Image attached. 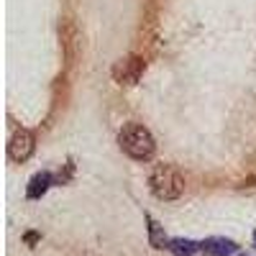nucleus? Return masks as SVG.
<instances>
[{
  "label": "nucleus",
  "mask_w": 256,
  "mask_h": 256,
  "mask_svg": "<svg viewBox=\"0 0 256 256\" xmlns=\"http://www.w3.org/2000/svg\"><path fill=\"white\" fill-rule=\"evenodd\" d=\"M169 251L174 256H195L200 251V244L187 241V238H174V241H169Z\"/></svg>",
  "instance_id": "6e6552de"
},
{
  "label": "nucleus",
  "mask_w": 256,
  "mask_h": 256,
  "mask_svg": "<svg viewBox=\"0 0 256 256\" xmlns=\"http://www.w3.org/2000/svg\"><path fill=\"white\" fill-rule=\"evenodd\" d=\"M148 190L162 202H172L182 198L184 192V177L174 164H156L148 174Z\"/></svg>",
  "instance_id": "f03ea898"
},
{
  "label": "nucleus",
  "mask_w": 256,
  "mask_h": 256,
  "mask_svg": "<svg viewBox=\"0 0 256 256\" xmlns=\"http://www.w3.org/2000/svg\"><path fill=\"white\" fill-rule=\"evenodd\" d=\"M52 184H56V180H54L52 172H36V174L31 177L28 187H26V198H28V200H38L41 195H46Z\"/></svg>",
  "instance_id": "423d86ee"
},
{
  "label": "nucleus",
  "mask_w": 256,
  "mask_h": 256,
  "mask_svg": "<svg viewBox=\"0 0 256 256\" xmlns=\"http://www.w3.org/2000/svg\"><path fill=\"white\" fill-rule=\"evenodd\" d=\"M146 223H148V244H152L154 248H169V238H166L164 228L152 216H146Z\"/></svg>",
  "instance_id": "0eeeda50"
},
{
  "label": "nucleus",
  "mask_w": 256,
  "mask_h": 256,
  "mask_svg": "<svg viewBox=\"0 0 256 256\" xmlns=\"http://www.w3.org/2000/svg\"><path fill=\"white\" fill-rule=\"evenodd\" d=\"M236 251H238V246L233 244L230 238L212 236V238L200 241V254L202 256H230V254H236Z\"/></svg>",
  "instance_id": "39448f33"
},
{
  "label": "nucleus",
  "mask_w": 256,
  "mask_h": 256,
  "mask_svg": "<svg viewBox=\"0 0 256 256\" xmlns=\"http://www.w3.org/2000/svg\"><path fill=\"white\" fill-rule=\"evenodd\" d=\"M36 152V136L34 131H28V128H18V131L10 134L8 138V159L10 162H18V164H24L34 156Z\"/></svg>",
  "instance_id": "20e7f679"
},
{
  "label": "nucleus",
  "mask_w": 256,
  "mask_h": 256,
  "mask_svg": "<svg viewBox=\"0 0 256 256\" xmlns=\"http://www.w3.org/2000/svg\"><path fill=\"white\" fill-rule=\"evenodd\" d=\"M254 244H256V230H254Z\"/></svg>",
  "instance_id": "9d476101"
},
{
  "label": "nucleus",
  "mask_w": 256,
  "mask_h": 256,
  "mask_svg": "<svg viewBox=\"0 0 256 256\" xmlns=\"http://www.w3.org/2000/svg\"><path fill=\"white\" fill-rule=\"evenodd\" d=\"M144 70H146V62L138 54H126V56H120L113 64L110 74H113V80L120 84V88H131V84H136L141 80Z\"/></svg>",
  "instance_id": "7ed1b4c3"
},
{
  "label": "nucleus",
  "mask_w": 256,
  "mask_h": 256,
  "mask_svg": "<svg viewBox=\"0 0 256 256\" xmlns=\"http://www.w3.org/2000/svg\"><path fill=\"white\" fill-rule=\"evenodd\" d=\"M38 238H41V236H38V233H34V230H28V233H26V236H24V241H26L28 246H34V244H36Z\"/></svg>",
  "instance_id": "1a4fd4ad"
},
{
  "label": "nucleus",
  "mask_w": 256,
  "mask_h": 256,
  "mask_svg": "<svg viewBox=\"0 0 256 256\" xmlns=\"http://www.w3.org/2000/svg\"><path fill=\"white\" fill-rule=\"evenodd\" d=\"M118 146L126 156L136 162H148L156 154V141L146 126L141 123H126L118 134Z\"/></svg>",
  "instance_id": "f257e3e1"
}]
</instances>
